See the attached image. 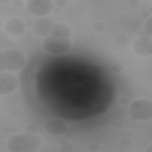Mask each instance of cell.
<instances>
[{"instance_id":"obj_1","label":"cell","mask_w":152,"mask_h":152,"mask_svg":"<svg viewBox=\"0 0 152 152\" xmlns=\"http://www.w3.org/2000/svg\"><path fill=\"white\" fill-rule=\"evenodd\" d=\"M42 140L36 133L26 132L11 136L6 143L10 152H36L42 146Z\"/></svg>"},{"instance_id":"obj_2","label":"cell","mask_w":152,"mask_h":152,"mask_svg":"<svg viewBox=\"0 0 152 152\" xmlns=\"http://www.w3.org/2000/svg\"><path fill=\"white\" fill-rule=\"evenodd\" d=\"M26 63L24 55L18 50L7 49L0 53V71L16 72L22 69Z\"/></svg>"},{"instance_id":"obj_3","label":"cell","mask_w":152,"mask_h":152,"mask_svg":"<svg viewBox=\"0 0 152 152\" xmlns=\"http://www.w3.org/2000/svg\"><path fill=\"white\" fill-rule=\"evenodd\" d=\"M130 116L134 120L148 121L152 119V102L147 99L135 100L129 108Z\"/></svg>"},{"instance_id":"obj_4","label":"cell","mask_w":152,"mask_h":152,"mask_svg":"<svg viewBox=\"0 0 152 152\" xmlns=\"http://www.w3.org/2000/svg\"><path fill=\"white\" fill-rule=\"evenodd\" d=\"M43 47L47 53L51 55H63L70 50L71 40L70 38L48 36L43 41Z\"/></svg>"},{"instance_id":"obj_5","label":"cell","mask_w":152,"mask_h":152,"mask_svg":"<svg viewBox=\"0 0 152 152\" xmlns=\"http://www.w3.org/2000/svg\"><path fill=\"white\" fill-rule=\"evenodd\" d=\"M28 12L37 17H43L53 10L54 3L50 0H29L26 3Z\"/></svg>"},{"instance_id":"obj_6","label":"cell","mask_w":152,"mask_h":152,"mask_svg":"<svg viewBox=\"0 0 152 152\" xmlns=\"http://www.w3.org/2000/svg\"><path fill=\"white\" fill-rule=\"evenodd\" d=\"M55 23L52 20L47 18H40L35 20L32 26L33 33L39 38H45L50 35Z\"/></svg>"},{"instance_id":"obj_7","label":"cell","mask_w":152,"mask_h":152,"mask_svg":"<svg viewBox=\"0 0 152 152\" xmlns=\"http://www.w3.org/2000/svg\"><path fill=\"white\" fill-rule=\"evenodd\" d=\"M18 86L17 79L9 72L0 74V94L8 95L13 93Z\"/></svg>"},{"instance_id":"obj_8","label":"cell","mask_w":152,"mask_h":152,"mask_svg":"<svg viewBox=\"0 0 152 152\" xmlns=\"http://www.w3.org/2000/svg\"><path fill=\"white\" fill-rule=\"evenodd\" d=\"M133 51L140 57H148L152 54V40L146 36L137 39L133 45Z\"/></svg>"},{"instance_id":"obj_9","label":"cell","mask_w":152,"mask_h":152,"mask_svg":"<svg viewBox=\"0 0 152 152\" xmlns=\"http://www.w3.org/2000/svg\"><path fill=\"white\" fill-rule=\"evenodd\" d=\"M6 32L13 36H20L26 31V24L20 18H13L8 20L4 25Z\"/></svg>"},{"instance_id":"obj_10","label":"cell","mask_w":152,"mask_h":152,"mask_svg":"<svg viewBox=\"0 0 152 152\" xmlns=\"http://www.w3.org/2000/svg\"><path fill=\"white\" fill-rule=\"evenodd\" d=\"M44 126L45 130L53 136L63 135L66 133L68 129L66 122L58 118H53L47 121Z\"/></svg>"},{"instance_id":"obj_11","label":"cell","mask_w":152,"mask_h":152,"mask_svg":"<svg viewBox=\"0 0 152 152\" xmlns=\"http://www.w3.org/2000/svg\"><path fill=\"white\" fill-rule=\"evenodd\" d=\"M71 34V29L67 24L63 23H55L49 36L55 38H70Z\"/></svg>"},{"instance_id":"obj_12","label":"cell","mask_w":152,"mask_h":152,"mask_svg":"<svg viewBox=\"0 0 152 152\" xmlns=\"http://www.w3.org/2000/svg\"><path fill=\"white\" fill-rule=\"evenodd\" d=\"M151 17H150L146 22L144 26V31L148 35L150 38L152 35V26H151Z\"/></svg>"},{"instance_id":"obj_13","label":"cell","mask_w":152,"mask_h":152,"mask_svg":"<svg viewBox=\"0 0 152 152\" xmlns=\"http://www.w3.org/2000/svg\"><path fill=\"white\" fill-rule=\"evenodd\" d=\"M91 71L93 74L100 75L104 72V68L100 65H94L91 68Z\"/></svg>"},{"instance_id":"obj_14","label":"cell","mask_w":152,"mask_h":152,"mask_svg":"<svg viewBox=\"0 0 152 152\" xmlns=\"http://www.w3.org/2000/svg\"><path fill=\"white\" fill-rule=\"evenodd\" d=\"M111 69L112 71L115 73H120L124 70V66L121 63H116L112 64Z\"/></svg>"},{"instance_id":"obj_15","label":"cell","mask_w":152,"mask_h":152,"mask_svg":"<svg viewBox=\"0 0 152 152\" xmlns=\"http://www.w3.org/2000/svg\"><path fill=\"white\" fill-rule=\"evenodd\" d=\"M93 29L97 32H101L105 29V25L102 23L97 21L93 24Z\"/></svg>"},{"instance_id":"obj_16","label":"cell","mask_w":152,"mask_h":152,"mask_svg":"<svg viewBox=\"0 0 152 152\" xmlns=\"http://www.w3.org/2000/svg\"><path fill=\"white\" fill-rule=\"evenodd\" d=\"M119 143L122 147H129L133 144V141L129 138H123L120 140Z\"/></svg>"},{"instance_id":"obj_17","label":"cell","mask_w":152,"mask_h":152,"mask_svg":"<svg viewBox=\"0 0 152 152\" xmlns=\"http://www.w3.org/2000/svg\"><path fill=\"white\" fill-rule=\"evenodd\" d=\"M96 111L98 114H105L108 111V107L105 105H99L96 107Z\"/></svg>"},{"instance_id":"obj_18","label":"cell","mask_w":152,"mask_h":152,"mask_svg":"<svg viewBox=\"0 0 152 152\" xmlns=\"http://www.w3.org/2000/svg\"><path fill=\"white\" fill-rule=\"evenodd\" d=\"M87 148H88L89 151H98L100 149V146L97 143H90V144H89L88 145Z\"/></svg>"},{"instance_id":"obj_19","label":"cell","mask_w":152,"mask_h":152,"mask_svg":"<svg viewBox=\"0 0 152 152\" xmlns=\"http://www.w3.org/2000/svg\"><path fill=\"white\" fill-rule=\"evenodd\" d=\"M127 40H128L127 37L122 34L119 35L116 37V41L118 43H119V44L125 43L126 41H127Z\"/></svg>"},{"instance_id":"obj_20","label":"cell","mask_w":152,"mask_h":152,"mask_svg":"<svg viewBox=\"0 0 152 152\" xmlns=\"http://www.w3.org/2000/svg\"><path fill=\"white\" fill-rule=\"evenodd\" d=\"M60 151L63 152H71L74 151V147L70 144H64L60 147Z\"/></svg>"},{"instance_id":"obj_21","label":"cell","mask_w":152,"mask_h":152,"mask_svg":"<svg viewBox=\"0 0 152 152\" xmlns=\"http://www.w3.org/2000/svg\"><path fill=\"white\" fill-rule=\"evenodd\" d=\"M26 132H30V133H36L38 131L37 128L35 127V126H29L26 129Z\"/></svg>"},{"instance_id":"obj_22","label":"cell","mask_w":152,"mask_h":152,"mask_svg":"<svg viewBox=\"0 0 152 152\" xmlns=\"http://www.w3.org/2000/svg\"><path fill=\"white\" fill-rule=\"evenodd\" d=\"M55 3L59 7H64L67 4V1H64V0H57V1H55Z\"/></svg>"},{"instance_id":"obj_23","label":"cell","mask_w":152,"mask_h":152,"mask_svg":"<svg viewBox=\"0 0 152 152\" xmlns=\"http://www.w3.org/2000/svg\"><path fill=\"white\" fill-rule=\"evenodd\" d=\"M122 126H123L122 123L121 122L116 121L114 123V126L116 129H121L122 127Z\"/></svg>"},{"instance_id":"obj_24","label":"cell","mask_w":152,"mask_h":152,"mask_svg":"<svg viewBox=\"0 0 152 152\" xmlns=\"http://www.w3.org/2000/svg\"><path fill=\"white\" fill-rule=\"evenodd\" d=\"M140 4V1H137V0H133V1H130V4L131 6L133 7H136L137 6H139Z\"/></svg>"},{"instance_id":"obj_25","label":"cell","mask_w":152,"mask_h":152,"mask_svg":"<svg viewBox=\"0 0 152 152\" xmlns=\"http://www.w3.org/2000/svg\"><path fill=\"white\" fill-rule=\"evenodd\" d=\"M20 2H21V1H14V4L15 6H20L22 5V3H20Z\"/></svg>"},{"instance_id":"obj_26","label":"cell","mask_w":152,"mask_h":152,"mask_svg":"<svg viewBox=\"0 0 152 152\" xmlns=\"http://www.w3.org/2000/svg\"><path fill=\"white\" fill-rule=\"evenodd\" d=\"M146 152H152V146L148 147L146 150Z\"/></svg>"}]
</instances>
